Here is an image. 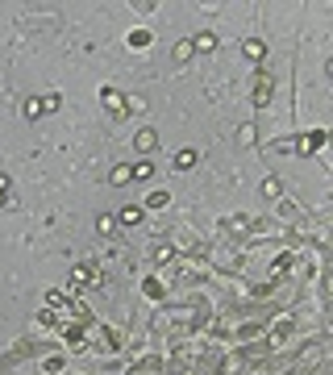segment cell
<instances>
[{
	"label": "cell",
	"mask_w": 333,
	"mask_h": 375,
	"mask_svg": "<svg viewBox=\"0 0 333 375\" xmlns=\"http://www.w3.org/2000/svg\"><path fill=\"white\" fill-rule=\"evenodd\" d=\"M133 146H137V150H154V146H159V138H154V129H142Z\"/></svg>",
	"instance_id": "6da1fadb"
},
{
	"label": "cell",
	"mask_w": 333,
	"mask_h": 375,
	"mask_svg": "<svg viewBox=\"0 0 333 375\" xmlns=\"http://www.w3.org/2000/svg\"><path fill=\"white\" fill-rule=\"evenodd\" d=\"M109 179H113V183H129V179H133V167H113Z\"/></svg>",
	"instance_id": "7a4b0ae2"
},
{
	"label": "cell",
	"mask_w": 333,
	"mask_h": 375,
	"mask_svg": "<svg viewBox=\"0 0 333 375\" xmlns=\"http://www.w3.org/2000/svg\"><path fill=\"white\" fill-rule=\"evenodd\" d=\"M129 46H137V50H146V46H150V33H146V29H137V33H129Z\"/></svg>",
	"instance_id": "3957f363"
},
{
	"label": "cell",
	"mask_w": 333,
	"mask_h": 375,
	"mask_svg": "<svg viewBox=\"0 0 333 375\" xmlns=\"http://www.w3.org/2000/svg\"><path fill=\"white\" fill-rule=\"evenodd\" d=\"M321 142H325V133H308V138H304V155H312V150H321Z\"/></svg>",
	"instance_id": "277c9868"
},
{
	"label": "cell",
	"mask_w": 333,
	"mask_h": 375,
	"mask_svg": "<svg viewBox=\"0 0 333 375\" xmlns=\"http://www.w3.org/2000/svg\"><path fill=\"white\" fill-rule=\"evenodd\" d=\"M121 221H125V225H137V221H142V209H133V204L121 209Z\"/></svg>",
	"instance_id": "5b68a950"
},
{
	"label": "cell",
	"mask_w": 333,
	"mask_h": 375,
	"mask_svg": "<svg viewBox=\"0 0 333 375\" xmlns=\"http://www.w3.org/2000/svg\"><path fill=\"white\" fill-rule=\"evenodd\" d=\"M242 50H246V59H262V42H258V38H250Z\"/></svg>",
	"instance_id": "8992f818"
},
{
	"label": "cell",
	"mask_w": 333,
	"mask_h": 375,
	"mask_svg": "<svg viewBox=\"0 0 333 375\" xmlns=\"http://www.w3.org/2000/svg\"><path fill=\"white\" fill-rule=\"evenodd\" d=\"M254 100H258V105H267V100H271V79H262V83H258V92H254Z\"/></svg>",
	"instance_id": "52a82bcc"
},
{
	"label": "cell",
	"mask_w": 333,
	"mask_h": 375,
	"mask_svg": "<svg viewBox=\"0 0 333 375\" xmlns=\"http://www.w3.org/2000/svg\"><path fill=\"white\" fill-rule=\"evenodd\" d=\"M192 46H200V50H213V46H217V38H213V33H200V38L192 42Z\"/></svg>",
	"instance_id": "ba28073f"
},
{
	"label": "cell",
	"mask_w": 333,
	"mask_h": 375,
	"mask_svg": "<svg viewBox=\"0 0 333 375\" xmlns=\"http://www.w3.org/2000/svg\"><path fill=\"white\" fill-rule=\"evenodd\" d=\"M192 50H196L192 42H179V46H175V59H179V63H183V59H192Z\"/></svg>",
	"instance_id": "9c48e42d"
},
{
	"label": "cell",
	"mask_w": 333,
	"mask_h": 375,
	"mask_svg": "<svg viewBox=\"0 0 333 375\" xmlns=\"http://www.w3.org/2000/svg\"><path fill=\"white\" fill-rule=\"evenodd\" d=\"M71 279H75V284H92V271H87V267H75Z\"/></svg>",
	"instance_id": "30bf717a"
},
{
	"label": "cell",
	"mask_w": 333,
	"mask_h": 375,
	"mask_svg": "<svg viewBox=\"0 0 333 375\" xmlns=\"http://www.w3.org/2000/svg\"><path fill=\"white\" fill-rule=\"evenodd\" d=\"M150 175H154L150 163H137V167H133V179H150Z\"/></svg>",
	"instance_id": "8fae6325"
},
{
	"label": "cell",
	"mask_w": 333,
	"mask_h": 375,
	"mask_svg": "<svg viewBox=\"0 0 333 375\" xmlns=\"http://www.w3.org/2000/svg\"><path fill=\"white\" fill-rule=\"evenodd\" d=\"M175 163H179V167H183V171H187V167H192V163H196V155H192V150H183V155H179V159H175Z\"/></svg>",
	"instance_id": "7c38bea8"
},
{
	"label": "cell",
	"mask_w": 333,
	"mask_h": 375,
	"mask_svg": "<svg viewBox=\"0 0 333 375\" xmlns=\"http://www.w3.org/2000/svg\"><path fill=\"white\" fill-rule=\"evenodd\" d=\"M5 192H9V179H5V175H0V196H5Z\"/></svg>",
	"instance_id": "4fadbf2b"
}]
</instances>
